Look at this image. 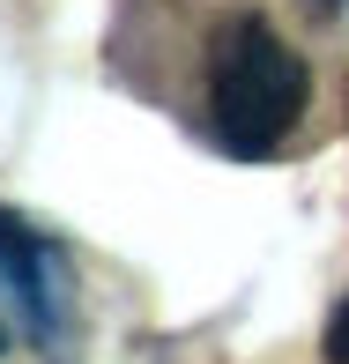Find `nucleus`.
Returning a JSON list of instances; mask_svg holds the SVG:
<instances>
[{
	"label": "nucleus",
	"instance_id": "3",
	"mask_svg": "<svg viewBox=\"0 0 349 364\" xmlns=\"http://www.w3.org/2000/svg\"><path fill=\"white\" fill-rule=\"evenodd\" d=\"M327 364H349V305L327 320Z\"/></svg>",
	"mask_w": 349,
	"mask_h": 364
},
{
	"label": "nucleus",
	"instance_id": "2",
	"mask_svg": "<svg viewBox=\"0 0 349 364\" xmlns=\"http://www.w3.org/2000/svg\"><path fill=\"white\" fill-rule=\"evenodd\" d=\"M0 320L23 327V335H38V342H53V327L68 320L60 253L45 238H30L15 216H0Z\"/></svg>",
	"mask_w": 349,
	"mask_h": 364
},
{
	"label": "nucleus",
	"instance_id": "1",
	"mask_svg": "<svg viewBox=\"0 0 349 364\" xmlns=\"http://www.w3.org/2000/svg\"><path fill=\"white\" fill-rule=\"evenodd\" d=\"M305 112V68L268 15H230L208 45V127L230 156H275Z\"/></svg>",
	"mask_w": 349,
	"mask_h": 364
}]
</instances>
